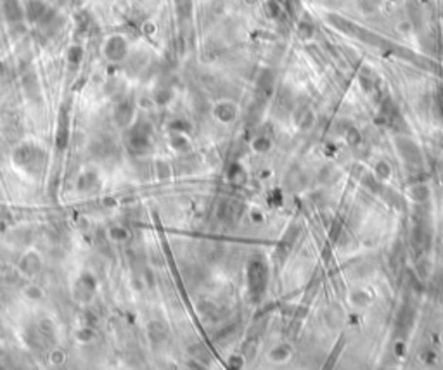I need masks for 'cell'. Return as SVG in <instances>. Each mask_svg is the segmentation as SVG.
Returning a JSON list of instances; mask_svg holds the SVG:
<instances>
[{"label": "cell", "instance_id": "obj_1", "mask_svg": "<svg viewBox=\"0 0 443 370\" xmlns=\"http://www.w3.org/2000/svg\"><path fill=\"white\" fill-rule=\"evenodd\" d=\"M107 55L109 57H113V59H119L123 55V52H125V44H123L119 38H113L109 40V44H107Z\"/></svg>", "mask_w": 443, "mask_h": 370}, {"label": "cell", "instance_id": "obj_2", "mask_svg": "<svg viewBox=\"0 0 443 370\" xmlns=\"http://www.w3.org/2000/svg\"><path fill=\"white\" fill-rule=\"evenodd\" d=\"M5 11H7V16L9 19L16 21L21 17V12H19V7H17V4L14 2V0H9L7 4H5Z\"/></svg>", "mask_w": 443, "mask_h": 370}, {"label": "cell", "instance_id": "obj_3", "mask_svg": "<svg viewBox=\"0 0 443 370\" xmlns=\"http://www.w3.org/2000/svg\"><path fill=\"white\" fill-rule=\"evenodd\" d=\"M28 11H30V17H38L42 12H44V5L40 4L38 0H35V2H30V5H28Z\"/></svg>", "mask_w": 443, "mask_h": 370}]
</instances>
